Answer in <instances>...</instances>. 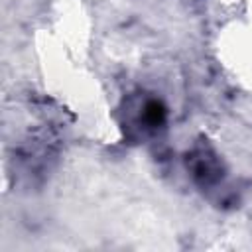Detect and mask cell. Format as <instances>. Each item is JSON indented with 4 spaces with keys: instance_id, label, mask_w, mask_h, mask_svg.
Instances as JSON below:
<instances>
[{
    "instance_id": "obj_1",
    "label": "cell",
    "mask_w": 252,
    "mask_h": 252,
    "mask_svg": "<svg viewBox=\"0 0 252 252\" xmlns=\"http://www.w3.org/2000/svg\"><path fill=\"white\" fill-rule=\"evenodd\" d=\"M191 169H193V175L205 185H211L220 177V165H219L217 158L207 150H199L193 154Z\"/></svg>"
},
{
    "instance_id": "obj_2",
    "label": "cell",
    "mask_w": 252,
    "mask_h": 252,
    "mask_svg": "<svg viewBox=\"0 0 252 252\" xmlns=\"http://www.w3.org/2000/svg\"><path fill=\"white\" fill-rule=\"evenodd\" d=\"M165 120V108L159 100H146L142 106V122L150 128H156L163 124Z\"/></svg>"
}]
</instances>
